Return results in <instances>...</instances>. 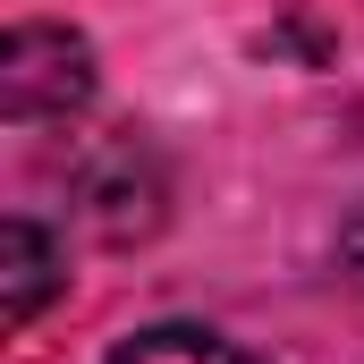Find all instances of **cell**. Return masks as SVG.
Masks as SVG:
<instances>
[{
    "mask_svg": "<svg viewBox=\"0 0 364 364\" xmlns=\"http://www.w3.org/2000/svg\"><path fill=\"white\" fill-rule=\"evenodd\" d=\"M110 364H263V356H246V348H229L195 322H161V331H136Z\"/></svg>",
    "mask_w": 364,
    "mask_h": 364,
    "instance_id": "3957f363",
    "label": "cell"
},
{
    "mask_svg": "<svg viewBox=\"0 0 364 364\" xmlns=\"http://www.w3.org/2000/svg\"><path fill=\"white\" fill-rule=\"evenodd\" d=\"M93 102V51L85 34L68 26H17L0 43V110L17 127H51V119H77Z\"/></svg>",
    "mask_w": 364,
    "mask_h": 364,
    "instance_id": "6da1fadb",
    "label": "cell"
},
{
    "mask_svg": "<svg viewBox=\"0 0 364 364\" xmlns=\"http://www.w3.org/2000/svg\"><path fill=\"white\" fill-rule=\"evenodd\" d=\"M51 288H60V246H51L34 220H9V229H0V322L26 331V322L51 305Z\"/></svg>",
    "mask_w": 364,
    "mask_h": 364,
    "instance_id": "7a4b0ae2",
    "label": "cell"
}]
</instances>
